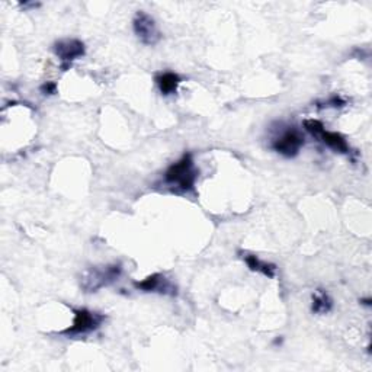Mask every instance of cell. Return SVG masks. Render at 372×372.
Here are the masks:
<instances>
[{"label":"cell","mask_w":372,"mask_h":372,"mask_svg":"<svg viewBox=\"0 0 372 372\" xmlns=\"http://www.w3.org/2000/svg\"><path fill=\"white\" fill-rule=\"evenodd\" d=\"M198 173L199 172L195 169L192 154L186 153L176 163L169 166L165 173V182L175 186L180 192H188L194 190Z\"/></svg>","instance_id":"1"},{"label":"cell","mask_w":372,"mask_h":372,"mask_svg":"<svg viewBox=\"0 0 372 372\" xmlns=\"http://www.w3.org/2000/svg\"><path fill=\"white\" fill-rule=\"evenodd\" d=\"M122 273L121 263H112L106 266H95L87 269L80 279V287L84 292H97L115 281Z\"/></svg>","instance_id":"2"},{"label":"cell","mask_w":372,"mask_h":372,"mask_svg":"<svg viewBox=\"0 0 372 372\" xmlns=\"http://www.w3.org/2000/svg\"><path fill=\"white\" fill-rule=\"evenodd\" d=\"M304 128L314 137H317L322 143H324L329 148L334 150L340 154H349L351 147L346 141V138L334 131H327L323 126V122L319 119H305L304 121Z\"/></svg>","instance_id":"3"},{"label":"cell","mask_w":372,"mask_h":372,"mask_svg":"<svg viewBox=\"0 0 372 372\" xmlns=\"http://www.w3.org/2000/svg\"><path fill=\"white\" fill-rule=\"evenodd\" d=\"M105 316L101 313L90 312L86 308L75 310V320L70 327L66 330L60 332V334L65 336H79V334H87L90 332H95L99 329V326L104 323Z\"/></svg>","instance_id":"4"},{"label":"cell","mask_w":372,"mask_h":372,"mask_svg":"<svg viewBox=\"0 0 372 372\" xmlns=\"http://www.w3.org/2000/svg\"><path fill=\"white\" fill-rule=\"evenodd\" d=\"M133 29H134V34L137 35V38L144 45H156L162 38V34L158 29L156 21L143 11L136 13L133 19Z\"/></svg>","instance_id":"5"},{"label":"cell","mask_w":372,"mask_h":372,"mask_svg":"<svg viewBox=\"0 0 372 372\" xmlns=\"http://www.w3.org/2000/svg\"><path fill=\"white\" fill-rule=\"evenodd\" d=\"M304 146V136L297 128H288L272 141V148L284 158H295Z\"/></svg>","instance_id":"6"},{"label":"cell","mask_w":372,"mask_h":372,"mask_svg":"<svg viewBox=\"0 0 372 372\" xmlns=\"http://www.w3.org/2000/svg\"><path fill=\"white\" fill-rule=\"evenodd\" d=\"M54 53L61 61V69L63 72L69 70L72 67V63L75 60L84 55L86 48L84 44L80 40L76 38H67V40H60L54 44Z\"/></svg>","instance_id":"7"},{"label":"cell","mask_w":372,"mask_h":372,"mask_svg":"<svg viewBox=\"0 0 372 372\" xmlns=\"http://www.w3.org/2000/svg\"><path fill=\"white\" fill-rule=\"evenodd\" d=\"M134 287L146 292H160V294L176 295V287L162 273H153L146 279H143V281L134 283Z\"/></svg>","instance_id":"8"},{"label":"cell","mask_w":372,"mask_h":372,"mask_svg":"<svg viewBox=\"0 0 372 372\" xmlns=\"http://www.w3.org/2000/svg\"><path fill=\"white\" fill-rule=\"evenodd\" d=\"M241 258L246 262V265L249 266L251 270L262 273L263 276L270 278V279L275 278V275H276V265L265 262V261H261L256 255H252V253H243Z\"/></svg>","instance_id":"9"},{"label":"cell","mask_w":372,"mask_h":372,"mask_svg":"<svg viewBox=\"0 0 372 372\" xmlns=\"http://www.w3.org/2000/svg\"><path fill=\"white\" fill-rule=\"evenodd\" d=\"M156 83L163 95H173L180 84V77L173 72H165L156 76Z\"/></svg>","instance_id":"10"},{"label":"cell","mask_w":372,"mask_h":372,"mask_svg":"<svg viewBox=\"0 0 372 372\" xmlns=\"http://www.w3.org/2000/svg\"><path fill=\"white\" fill-rule=\"evenodd\" d=\"M332 307H333V301L329 297V294L323 290H317V292L313 295L312 312L316 314H326L330 312Z\"/></svg>","instance_id":"11"},{"label":"cell","mask_w":372,"mask_h":372,"mask_svg":"<svg viewBox=\"0 0 372 372\" xmlns=\"http://www.w3.org/2000/svg\"><path fill=\"white\" fill-rule=\"evenodd\" d=\"M41 92L44 93V95H54V93L57 92V83L55 82H45L41 86Z\"/></svg>","instance_id":"12"},{"label":"cell","mask_w":372,"mask_h":372,"mask_svg":"<svg viewBox=\"0 0 372 372\" xmlns=\"http://www.w3.org/2000/svg\"><path fill=\"white\" fill-rule=\"evenodd\" d=\"M345 101L342 98H339V97H333L330 98L329 101L324 102V106H333V108H340V106H345Z\"/></svg>","instance_id":"13"},{"label":"cell","mask_w":372,"mask_h":372,"mask_svg":"<svg viewBox=\"0 0 372 372\" xmlns=\"http://www.w3.org/2000/svg\"><path fill=\"white\" fill-rule=\"evenodd\" d=\"M361 302H362V304H365V305H371V298H366V300H361Z\"/></svg>","instance_id":"14"}]
</instances>
